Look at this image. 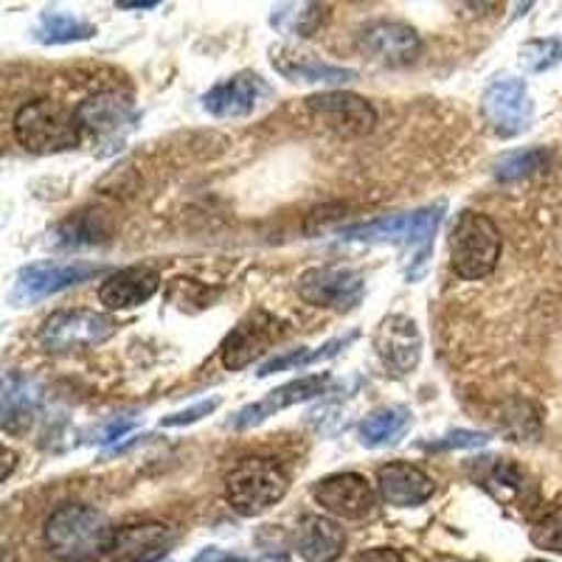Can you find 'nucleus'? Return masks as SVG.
<instances>
[{
  "label": "nucleus",
  "instance_id": "obj_1",
  "mask_svg": "<svg viewBox=\"0 0 562 562\" xmlns=\"http://www.w3.org/2000/svg\"><path fill=\"white\" fill-rule=\"evenodd\" d=\"M108 515L88 504H63L45 520V546L59 562H97L113 543Z\"/></svg>",
  "mask_w": 562,
  "mask_h": 562
},
{
  "label": "nucleus",
  "instance_id": "obj_2",
  "mask_svg": "<svg viewBox=\"0 0 562 562\" xmlns=\"http://www.w3.org/2000/svg\"><path fill=\"white\" fill-rule=\"evenodd\" d=\"M14 138L29 153L52 155L82 144L77 110H68L54 99H32L14 113Z\"/></svg>",
  "mask_w": 562,
  "mask_h": 562
},
{
  "label": "nucleus",
  "instance_id": "obj_3",
  "mask_svg": "<svg viewBox=\"0 0 562 562\" xmlns=\"http://www.w3.org/2000/svg\"><path fill=\"white\" fill-rule=\"evenodd\" d=\"M77 122L82 130V140L97 147L99 155H113L124 147L135 127L138 110L127 93L119 90H99L77 108Z\"/></svg>",
  "mask_w": 562,
  "mask_h": 562
},
{
  "label": "nucleus",
  "instance_id": "obj_4",
  "mask_svg": "<svg viewBox=\"0 0 562 562\" xmlns=\"http://www.w3.org/2000/svg\"><path fill=\"white\" fill-rule=\"evenodd\" d=\"M501 256V231L486 214L464 211L450 231V265L459 279L475 281L495 270Z\"/></svg>",
  "mask_w": 562,
  "mask_h": 562
},
{
  "label": "nucleus",
  "instance_id": "obj_5",
  "mask_svg": "<svg viewBox=\"0 0 562 562\" xmlns=\"http://www.w3.org/2000/svg\"><path fill=\"white\" fill-rule=\"evenodd\" d=\"M288 492V475L276 461L262 459V456H250L239 461L225 479V495L228 504L245 515L256 518L265 509L279 504Z\"/></svg>",
  "mask_w": 562,
  "mask_h": 562
},
{
  "label": "nucleus",
  "instance_id": "obj_6",
  "mask_svg": "<svg viewBox=\"0 0 562 562\" xmlns=\"http://www.w3.org/2000/svg\"><path fill=\"white\" fill-rule=\"evenodd\" d=\"M115 324L102 313L93 310H59L52 318H45L40 329V344L45 351L63 355V351L93 349L113 338Z\"/></svg>",
  "mask_w": 562,
  "mask_h": 562
},
{
  "label": "nucleus",
  "instance_id": "obj_7",
  "mask_svg": "<svg viewBox=\"0 0 562 562\" xmlns=\"http://www.w3.org/2000/svg\"><path fill=\"white\" fill-rule=\"evenodd\" d=\"M484 122L498 138H518L531 127L535 104L524 79H498L484 90L481 97Z\"/></svg>",
  "mask_w": 562,
  "mask_h": 562
},
{
  "label": "nucleus",
  "instance_id": "obj_8",
  "mask_svg": "<svg viewBox=\"0 0 562 562\" xmlns=\"http://www.w3.org/2000/svg\"><path fill=\"white\" fill-rule=\"evenodd\" d=\"M102 270V265L90 262L32 265V268L20 270L18 281H14L12 301L18 307H32V304L48 299V295H57L68 288H77V284L93 279V276H99Z\"/></svg>",
  "mask_w": 562,
  "mask_h": 562
},
{
  "label": "nucleus",
  "instance_id": "obj_9",
  "mask_svg": "<svg viewBox=\"0 0 562 562\" xmlns=\"http://www.w3.org/2000/svg\"><path fill=\"white\" fill-rule=\"evenodd\" d=\"M441 223V205L436 209L411 211V214H394V217L374 220V223L346 228L340 237L351 243H396V245H428Z\"/></svg>",
  "mask_w": 562,
  "mask_h": 562
},
{
  "label": "nucleus",
  "instance_id": "obj_10",
  "mask_svg": "<svg viewBox=\"0 0 562 562\" xmlns=\"http://www.w3.org/2000/svg\"><path fill=\"white\" fill-rule=\"evenodd\" d=\"M475 481L490 492L492 498L501 501L509 509L531 512L540 509V490L535 479L526 473L524 467L509 459H479L473 470Z\"/></svg>",
  "mask_w": 562,
  "mask_h": 562
},
{
  "label": "nucleus",
  "instance_id": "obj_11",
  "mask_svg": "<svg viewBox=\"0 0 562 562\" xmlns=\"http://www.w3.org/2000/svg\"><path fill=\"white\" fill-rule=\"evenodd\" d=\"M307 110L326 130H333L344 138L369 135L378 124V110L371 108L363 97H355V93H346V90L315 93V97L307 99Z\"/></svg>",
  "mask_w": 562,
  "mask_h": 562
},
{
  "label": "nucleus",
  "instance_id": "obj_12",
  "mask_svg": "<svg viewBox=\"0 0 562 562\" xmlns=\"http://www.w3.org/2000/svg\"><path fill=\"white\" fill-rule=\"evenodd\" d=\"M363 276L346 268H315L299 279V295L313 307L349 313L363 301Z\"/></svg>",
  "mask_w": 562,
  "mask_h": 562
},
{
  "label": "nucleus",
  "instance_id": "obj_13",
  "mask_svg": "<svg viewBox=\"0 0 562 562\" xmlns=\"http://www.w3.org/2000/svg\"><path fill=\"white\" fill-rule=\"evenodd\" d=\"M284 326L281 321H276L268 313H254L243 321L239 326H234V333L225 338L223 344V363L225 369L239 371L248 363H254L259 355L270 349V346L279 344L284 338Z\"/></svg>",
  "mask_w": 562,
  "mask_h": 562
},
{
  "label": "nucleus",
  "instance_id": "obj_14",
  "mask_svg": "<svg viewBox=\"0 0 562 562\" xmlns=\"http://www.w3.org/2000/svg\"><path fill=\"white\" fill-rule=\"evenodd\" d=\"M175 540H178V531L169 524H158V520L130 524L115 529L108 557L113 562H158L172 551Z\"/></svg>",
  "mask_w": 562,
  "mask_h": 562
},
{
  "label": "nucleus",
  "instance_id": "obj_15",
  "mask_svg": "<svg viewBox=\"0 0 562 562\" xmlns=\"http://www.w3.org/2000/svg\"><path fill=\"white\" fill-rule=\"evenodd\" d=\"M270 97V88L254 70H239L234 77L223 79L203 97V108L217 119H245L254 113L265 99Z\"/></svg>",
  "mask_w": 562,
  "mask_h": 562
},
{
  "label": "nucleus",
  "instance_id": "obj_16",
  "mask_svg": "<svg viewBox=\"0 0 562 562\" xmlns=\"http://www.w3.org/2000/svg\"><path fill=\"white\" fill-rule=\"evenodd\" d=\"M313 498L338 518L360 520L374 509V490L358 473H335L313 486Z\"/></svg>",
  "mask_w": 562,
  "mask_h": 562
},
{
  "label": "nucleus",
  "instance_id": "obj_17",
  "mask_svg": "<svg viewBox=\"0 0 562 562\" xmlns=\"http://www.w3.org/2000/svg\"><path fill=\"white\" fill-rule=\"evenodd\" d=\"M329 383H333L329 374H310V378H299L293 380V383L279 385V389L270 391L265 400H259V403L239 411V414L234 416V428L239 430L256 428V425H262L265 419L276 416L279 411H288L293 408V405H301V403H307V400L321 396L326 389H329Z\"/></svg>",
  "mask_w": 562,
  "mask_h": 562
},
{
  "label": "nucleus",
  "instance_id": "obj_18",
  "mask_svg": "<svg viewBox=\"0 0 562 562\" xmlns=\"http://www.w3.org/2000/svg\"><path fill=\"white\" fill-rule=\"evenodd\" d=\"M270 59H273V68L281 77L299 85H333V88H338V85H349L358 79V70L329 65L313 54L295 52L290 45H273Z\"/></svg>",
  "mask_w": 562,
  "mask_h": 562
},
{
  "label": "nucleus",
  "instance_id": "obj_19",
  "mask_svg": "<svg viewBox=\"0 0 562 562\" xmlns=\"http://www.w3.org/2000/svg\"><path fill=\"white\" fill-rule=\"evenodd\" d=\"M374 346H378L380 358L396 374H411L422 358V335L414 318H405V315H389L385 321H380Z\"/></svg>",
  "mask_w": 562,
  "mask_h": 562
},
{
  "label": "nucleus",
  "instance_id": "obj_20",
  "mask_svg": "<svg viewBox=\"0 0 562 562\" xmlns=\"http://www.w3.org/2000/svg\"><path fill=\"white\" fill-rule=\"evenodd\" d=\"M360 43H363L366 54L374 57L383 65H408L419 57L422 40L405 23H396V20H380V23H371L363 34H360Z\"/></svg>",
  "mask_w": 562,
  "mask_h": 562
},
{
  "label": "nucleus",
  "instance_id": "obj_21",
  "mask_svg": "<svg viewBox=\"0 0 562 562\" xmlns=\"http://www.w3.org/2000/svg\"><path fill=\"white\" fill-rule=\"evenodd\" d=\"M160 288V276L147 265H133L110 273L99 288V299L108 310H130L153 299Z\"/></svg>",
  "mask_w": 562,
  "mask_h": 562
},
{
  "label": "nucleus",
  "instance_id": "obj_22",
  "mask_svg": "<svg viewBox=\"0 0 562 562\" xmlns=\"http://www.w3.org/2000/svg\"><path fill=\"white\" fill-rule=\"evenodd\" d=\"M378 490L391 506H419L434 495V479L408 461H391L378 470Z\"/></svg>",
  "mask_w": 562,
  "mask_h": 562
},
{
  "label": "nucleus",
  "instance_id": "obj_23",
  "mask_svg": "<svg viewBox=\"0 0 562 562\" xmlns=\"http://www.w3.org/2000/svg\"><path fill=\"white\" fill-rule=\"evenodd\" d=\"M295 549L304 562H335L346 551V535L333 518L307 515L295 529Z\"/></svg>",
  "mask_w": 562,
  "mask_h": 562
},
{
  "label": "nucleus",
  "instance_id": "obj_24",
  "mask_svg": "<svg viewBox=\"0 0 562 562\" xmlns=\"http://www.w3.org/2000/svg\"><path fill=\"white\" fill-rule=\"evenodd\" d=\"M414 425V414L405 405H389V408H380L374 414L366 416L358 428V439L363 448L369 450H383L394 448L396 441L405 439V434Z\"/></svg>",
  "mask_w": 562,
  "mask_h": 562
},
{
  "label": "nucleus",
  "instance_id": "obj_25",
  "mask_svg": "<svg viewBox=\"0 0 562 562\" xmlns=\"http://www.w3.org/2000/svg\"><path fill=\"white\" fill-rule=\"evenodd\" d=\"M93 37H97V26H90V23L68 12H57V9H48V12L40 14L37 26H34V40L45 45L79 43V40Z\"/></svg>",
  "mask_w": 562,
  "mask_h": 562
},
{
  "label": "nucleus",
  "instance_id": "obj_26",
  "mask_svg": "<svg viewBox=\"0 0 562 562\" xmlns=\"http://www.w3.org/2000/svg\"><path fill=\"white\" fill-rule=\"evenodd\" d=\"M329 18V9L321 3H290V7H279L270 18L273 29L281 34H293V37H313Z\"/></svg>",
  "mask_w": 562,
  "mask_h": 562
},
{
  "label": "nucleus",
  "instance_id": "obj_27",
  "mask_svg": "<svg viewBox=\"0 0 562 562\" xmlns=\"http://www.w3.org/2000/svg\"><path fill=\"white\" fill-rule=\"evenodd\" d=\"M104 239H108V225L102 223L99 214H90V211H79L63 225H57L52 234V243L59 248H77V245H93L104 243Z\"/></svg>",
  "mask_w": 562,
  "mask_h": 562
},
{
  "label": "nucleus",
  "instance_id": "obj_28",
  "mask_svg": "<svg viewBox=\"0 0 562 562\" xmlns=\"http://www.w3.org/2000/svg\"><path fill=\"white\" fill-rule=\"evenodd\" d=\"M358 338V333H349V335H340V338L326 340L324 346L318 349H295L290 355H281V358L268 360V363L259 369V378H268V374H276V371H288V369H307V366L321 363V360H329L335 358L344 346H349L351 340Z\"/></svg>",
  "mask_w": 562,
  "mask_h": 562
},
{
  "label": "nucleus",
  "instance_id": "obj_29",
  "mask_svg": "<svg viewBox=\"0 0 562 562\" xmlns=\"http://www.w3.org/2000/svg\"><path fill=\"white\" fill-rule=\"evenodd\" d=\"M34 403H37V389L32 380L7 374L3 380V428L14 430V419L23 422V416L32 414Z\"/></svg>",
  "mask_w": 562,
  "mask_h": 562
},
{
  "label": "nucleus",
  "instance_id": "obj_30",
  "mask_svg": "<svg viewBox=\"0 0 562 562\" xmlns=\"http://www.w3.org/2000/svg\"><path fill=\"white\" fill-rule=\"evenodd\" d=\"M546 160H549V153H546V149H518V153L501 155V158L492 164V175H495L501 183H512V180H524L529 178V175H535L537 169H543Z\"/></svg>",
  "mask_w": 562,
  "mask_h": 562
},
{
  "label": "nucleus",
  "instance_id": "obj_31",
  "mask_svg": "<svg viewBox=\"0 0 562 562\" xmlns=\"http://www.w3.org/2000/svg\"><path fill=\"white\" fill-rule=\"evenodd\" d=\"M529 537L537 549L551 551V554H562V504L540 506V509L531 515Z\"/></svg>",
  "mask_w": 562,
  "mask_h": 562
},
{
  "label": "nucleus",
  "instance_id": "obj_32",
  "mask_svg": "<svg viewBox=\"0 0 562 562\" xmlns=\"http://www.w3.org/2000/svg\"><path fill=\"white\" fill-rule=\"evenodd\" d=\"M518 59L529 74H543V70H551L554 65L562 63V40L560 37L529 40V43L520 48Z\"/></svg>",
  "mask_w": 562,
  "mask_h": 562
},
{
  "label": "nucleus",
  "instance_id": "obj_33",
  "mask_svg": "<svg viewBox=\"0 0 562 562\" xmlns=\"http://www.w3.org/2000/svg\"><path fill=\"white\" fill-rule=\"evenodd\" d=\"M501 425H504V430L515 441L531 439L540 430V411L535 405L518 400V403H509L506 416H501Z\"/></svg>",
  "mask_w": 562,
  "mask_h": 562
},
{
  "label": "nucleus",
  "instance_id": "obj_34",
  "mask_svg": "<svg viewBox=\"0 0 562 562\" xmlns=\"http://www.w3.org/2000/svg\"><path fill=\"white\" fill-rule=\"evenodd\" d=\"M486 441H490V434L484 430H450L448 436H441L439 441L434 445H425L430 450H473V448H484Z\"/></svg>",
  "mask_w": 562,
  "mask_h": 562
},
{
  "label": "nucleus",
  "instance_id": "obj_35",
  "mask_svg": "<svg viewBox=\"0 0 562 562\" xmlns=\"http://www.w3.org/2000/svg\"><path fill=\"white\" fill-rule=\"evenodd\" d=\"M220 405V396H209V400H200V403H194L192 408L186 411H178V414H169L167 419H164V428H183V425H194V422L205 419L209 414H214Z\"/></svg>",
  "mask_w": 562,
  "mask_h": 562
},
{
  "label": "nucleus",
  "instance_id": "obj_36",
  "mask_svg": "<svg viewBox=\"0 0 562 562\" xmlns=\"http://www.w3.org/2000/svg\"><path fill=\"white\" fill-rule=\"evenodd\" d=\"M133 425H135V419H119V422L110 419L108 425H104V428H102V434H99L97 441H102V445H104V441H115V439H119V436L127 434V430L133 428Z\"/></svg>",
  "mask_w": 562,
  "mask_h": 562
},
{
  "label": "nucleus",
  "instance_id": "obj_37",
  "mask_svg": "<svg viewBox=\"0 0 562 562\" xmlns=\"http://www.w3.org/2000/svg\"><path fill=\"white\" fill-rule=\"evenodd\" d=\"M355 562H405V557L394 549H369L358 554Z\"/></svg>",
  "mask_w": 562,
  "mask_h": 562
},
{
  "label": "nucleus",
  "instance_id": "obj_38",
  "mask_svg": "<svg viewBox=\"0 0 562 562\" xmlns=\"http://www.w3.org/2000/svg\"><path fill=\"white\" fill-rule=\"evenodd\" d=\"M194 562H245V560H237V557L217 554V551H214V549H209V551H203V554H200Z\"/></svg>",
  "mask_w": 562,
  "mask_h": 562
},
{
  "label": "nucleus",
  "instance_id": "obj_39",
  "mask_svg": "<svg viewBox=\"0 0 562 562\" xmlns=\"http://www.w3.org/2000/svg\"><path fill=\"white\" fill-rule=\"evenodd\" d=\"M119 9H158V0H119Z\"/></svg>",
  "mask_w": 562,
  "mask_h": 562
},
{
  "label": "nucleus",
  "instance_id": "obj_40",
  "mask_svg": "<svg viewBox=\"0 0 562 562\" xmlns=\"http://www.w3.org/2000/svg\"><path fill=\"white\" fill-rule=\"evenodd\" d=\"M14 461H18V456L9 448H3V475H0V481H9V475H12L14 470Z\"/></svg>",
  "mask_w": 562,
  "mask_h": 562
},
{
  "label": "nucleus",
  "instance_id": "obj_41",
  "mask_svg": "<svg viewBox=\"0 0 562 562\" xmlns=\"http://www.w3.org/2000/svg\"><path fill=\"white\" fill-rule=\"evenodd\" d=\"M262 562H290L288 554H268Z\"/></svg>",
  "mask_w": 562,
  "mask_h": 562
},
{
  "label": "nucleus",
  "instance_id": "obj_42",
  "mask_svg": "<svg viewBox=\"0 0 562 562\" xmlns=\"http://www.w3.org/2000/svg\"><path fill=\"white\" fill-rule=\"evenodd\" d=\"M529 562H546V560H529Z\"/></svg>",
  "mask_w": 562,
  "mask_h": 562
}]
</instances>
